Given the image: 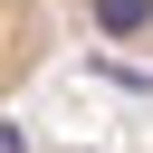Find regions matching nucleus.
Listing matches in <instances>:
<instances>
[{"mask_svg":"<svg viewBox=\"0 0 153 153\" xmlns=\"http://www.w3.org/2000/svg\"><path fill=\"white\" fill-rule=\"evenodd\" d=\"M76 57V0H0V105Z\"/></svg>","mask_w":153,"mask_h":153,"instance_id":"1","label":"nucleus"},{"mask_svg":"<svg viewBox=\"0 0 153 153\" xmlns=\"http://www.w3.org/2000/svg\"><path fill=\"white\" fill-rule=\"evenodd\" d=\"M96 57L153 76V0H105V19H96Z\"/></svg>","mask_w":153,"mask_h":153,"instance_id":"2","label":"nucleus"}]
</instances>
